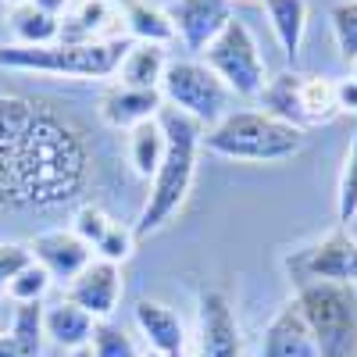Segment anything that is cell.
<instances>
[{
	"mask_svg": "<svg viewBox=\"0 0 357 357\" xmlns=\"http://www.w3.org/2000/svg\"><path fill=\"white\" fill-rule=\"evenodd\" d=\"M86 186V143L54 114H40L0 151V200L8 207H57Z\"/></svg>",
	"mask_w": 357,
	"mask_h": 357,
	"instance_id": "obj_1",
	"label": "cell"
},
{
	"mask_svg": "<svg viewBox=\"0 0 357 357\" xmlns=\"http://www.w3.org/2000/svg\"><path fill=\"white\" fill-rule=\"evenodd\" d=\"M158 122L165 129V161L158 168V175L151 178V193H146V204L139 211V222L132 225L136 240L151 236L158 229H165L190 197L193 175H197V154H200V139H204V126L193 122L190 114L175 111V107H161Z\"/></svg>",
	"mask_w": 357,
	"mask_h": 357,
	"instance_id": "obj_2",
	"label": "cell"
},
{
	"mask_svg": "<svg viewBox=\"0 0 357 357\" xmlns=\"http://www.w3.org/2000/svg\"><path fill=\"white\" fill-rule=\"evenodd\" d=\"M304 129L286 126L264 111H236L225 114L218 126L204 129L200 151L225 158V161H247V165H279L304 151Z\"/></svg>",
	"mask_w": 357,
	"mask_h": 357,
	"instance_id": "obj_3",
	"label": "cell"
},
{
	"mask_svg": "<svg viewBox=\"0 0 357 357\" xmlns=\"http://www.w3.org/2000/svg\"><path fill=\"white\" fill-rule=\"evenodd\" d=\"M132 43L122 36L97 40V43H65L50 47H18L0 43V68L11 72H43V75H72V79H107L122 68V57Z\"/></svg>",
	"mask_w": 357,
	"mask_h": 357,
	"instance_id": "obj_4",
	"label": "cell"
},
{
	"mask_svg": "<svg viewBox=\"0 0 357 357\" xmlns=\"http://www.w3.org/2000/svg\"><path fill=\"white\" fill-rule=\"evenodd\" d=\"M301 304L321 357H357V293L354 286H336L321 279L296 282Z\"/></svg>",
	"mask_w": 357,
	"mask_h": 357,
	"instance_id": "obj_5",
	"label": "cell"
},
{
	"mask_svg": "<svg viewBox=\"0 0 357 357\" xmlns=\"http://www.w3.org/2000/svg\"><path fill=\"white\" fill-rule=\"evenodd\" d=\"M204 65L211 68L225 82L229 93H236V97H254L257 100L264 82H268V68H264V57L257 50V40L240 18H232L222 33L207 43Z\"/></svg>",
	"mask_w": 357,
	"mask_h": 357,
	"instance_id": "obj_6",
	"label": "cell"
},
{
	"mask_svg": "<svg viewBox=\"0 0 357 357\" xmlns=\"http://www.w3.org/2000/svg\"><path fill=\"white\" fill-rule=\"evenodd\" d=\"M161 97L168 107L183 111L204 129H211L229 114L232 93L204 61H168L161 79Z\"/></svg>",
	"mask_w": 357,
	"mask_h": 357,
	"instance_id": "obj_7",
	"label": "cell"
},
{
	"mask_svg": "<svg viewBox=\"0 0 357 357\" xmlns=\"http://www.w3.org/2000/svg\"><path fill=\"white\" fill-rule=\"evenodd\" d=\"M293 275L301 279H321L336 286H357V236H350L343 225L311 243L301 257H293Z\"/></svg>",
	"mask_w": 357,
	"mask_h": 357,
	"instance_id": "obj_8",
	"label": "cell"
},
{
	"mask_svg": "<svg viewBox=\"0 0 357 357\" xmlns=\"http://www.w3.org/2000/svg\"><path fill=\"white\" fill-rule=\"evenodd\" d=\"M240 325H236L232 304L222 289L200 293L197 311V357H240Z\"/></svg>",
	"mask_w": 357,
	"mask_h": 357,
	"instance_id": "obj_9",
	"label": "cell"
},
{
	"mask_svg": "<svg viewBox=\"0 0 357 357\" xmlns=\"http://www.w3.org/2000/svg\"><path fill=\"white\" fill-rule=\"evenodd\" d=\"M65 296L82 307L93 321H107L118 311V301H122V264L111 261H89L82 272L65 286Z\"/></svg>",
	"mask_w": 357,
	"mask_h": 357,
	"instance_id": "obj_10",
	"label": "cell"
},
{
	"mask_svg": "<svg viewBox=\"0 0 357 357\" xmlns=\"http://www.w3.org/2000/svg\"><path fill=\"white\" fill-rule=\"evenodd\" d=\"M168 18L175 25V40H183L193 54H204L207 43L232 22V0H172Z\"/></svg>",
	"mask_w": 357,
	"mask_h": 357,
	"instance_id": "obj_11",
	"label": "cell"
},
{
	"mask_svg": "<svg viewBox=\"0 0 357 357\" xmlns=\"http://www.w3.org/2000/svg\"><path fill=\"white\" fill-rule=\"evenodd\" d=\"M29 254H33L36 264L47 268V275L54 282L68 286L82 268L93 261V247H86L72 229H47L40 232L33 243H29Z\"/></svg>",
	"mask_w": 357,
	"mask_h": 357,
	"instance_id": "obj_12",
	"label": "cell"
},
{
	"mask_svg": "<svg viewBox=\"0 0 357 357\" xmlns=\"http://www.w3.org/2000/svg\"><path fill=\"white\" fill-rule=\"evenodd\" d=\"M261 357H321L296 296L286 301L279 314L268 321V329L261 336Z\"/></svg>",
	"mask_w": 357,
	"mask_h": 357,
	"instance_id": "obj_13",
	"label": "cell"
},
{
	"mask_svg": "<svg viewBox=\"0 0 357 357\" xmlns=\"http://www.w3.org/2000/svg\"><path fill=\"white\" fill-rule=\"evenodd\" d=\"M165 107L161 89H129V86H111L100 100V118L111 129H136L143 122H154Z\"/></svg>",
	"mask_w": 357,
	"mask_h": 357,
	"instance_id": "obj_14",
	"label": "cell"
},
{
	"mask_svg": "<svg viewBox=\"0 0 357 357\" xmlns=\"http://www.w3.org/2000/svg\"><path fill=\"white\" fill-rule=\"evenodd\" d=\"M136 318V329L146 343V350L154 354H186V329H183V318H178L168 304L161 301H143L132 311Z\"/></svg>",
	"mask_w": 357,
	"mask_h": 357,
	"instance_id": "obj_15",
	"label": "cell"
},
{
	"mask_svg": "<svg viewBox=\"0 0 357 357\" xmlns=\"http://www.w3.org/2000/svg\"><path fill=\"white\" fill-rule=\"evenodd\" d=\"M93 329H97V321L89 318L82 307H75L68 296L43 307V333H47V340H50L54 347H61V350L89 347V340H93Z\"/></svg>",
	"mask_w": 357,
	"mask_h": 357,
	"instance_id": "obj_16",
	"label": "cell"
},
{
	"mask_svg": "<svg viewBox=\"0 0 357 357\" xmlns=\"http://www.w3.org/2000/svg\"><path fill=\"white\" fill-rule=\"evenodd\" d=\"M118 15H122V29L136 43H158L168 47L175 40V25L165 8L151 4V0H118Z\"/></svg>",
	"mask_w": 357,
	"mask_h": 357,
	"instance_id": "obj_17",
	"label": "cell"
},
{
	"mask_svg": "<svg viewBox=\"0 0 357 357\" xmlns=\"http://www.w3.org/2000/svg\"><path fill=\"white\" fill-rule=\"evenodd\" d=\"M168 68V54L158 43H132L122 57V68H118V86H129V89H161Z\"/></svg>",
	"mask_w": 357,
	"mask_h": 357,
	"instance_id": "obj_18",
	"label": "cell"
},
{
	"mask_svg": "<svg viewBox=\"0 0 357 357\" xmlns=\"http://www.w3.org/2000/svg\"><path fill=\"white\" fill-rule=\"evenodd\" d=\"M301 79L304 75H296V72H282L275 79H268L261 97H257L264 114L279 118V122H286V126L304 129L307 118H304V100H301Z\"/></svg>",
	"mask_w": 357,
	"mask_h": 357,
	"instance_id": "obj_19",
	"label": "cell"
},
{
	"mask_svg": "<svg viewBox=\"0 0 357 357\" xmlns=\"http://www.w3.org/2000/svg\"><path fill=\"white\" fill-rule=\"evenodd\" d=\"M264 15L282 54L289 61H296L304 43V29H307V0H264Z\"/></svg>",
	"mask_w": 357,
	"mask_h": 357,
	"instance_id": "obj_20",
	"label": "cell"
},
{
	"mask_svg": "<svg viewBox=\"0 0 357 357\" xmlns=\"http://www.w3.org/2000/svg\"><path fill=\"white\" fill-rule=\"evenodd\" d=\"M122 18L107 0H79V4L65 15L61 22V40L65 43H97V40H111L104 36L107 22Z\"/></svg>",
	"mask_w": 357,
	"mask_h": 357,
	"instance_id": "obj_21",
	"label": "cell"
},
{
	"mask_svg": "<svg viewBox=\"0 0 357 357\" xmlns=\"http://www.w3.org/2000/svg\"><path fill=\"white\" fill-rule=\"evenodd\" d=\"M165 146H168V139H165V129H161L158 118L129 129V165H132V172L139 178H154L161 161H165Z\"/></svg>",
	"mask_w": 357,
	"mask_h": 357,
	"instance_id": "obj_22",
	"label": "cell"
},
{
	"mask_svg": "<svg viewBox=\"0 0 357 357\" xmlns=\"http://www.w3.org/2000/svg\"><path fill=\"white\" fill-rule=\"evenodd\" d=\"M8 25H11L18 47H50V43L61 40V18L40 11L36 4L15 8L11 18H8Z\"/></svg>",
	"mask_w": 357,
	"mask_h": 357,
	"instance_id": "obj_23",
	"label": "cell"
},
{
	"mask_svg": "<svg viewBox=\"0 0 357 357\" xmlns=\"http://www.w3.org/2000/svg\"><path fill=\"white\" fill-rule=\"evenodd\" d=\"M301 100H304L307 126H325L340 114L336 111V82H329L325 75H304L301 79Z\"/></svg>",
	"mask_w": 357,
	"mask_h": 357,
	"instance_id": "obj_24",
	"label": "cell"
},
{
	"mask_svg": "<svg viewBox=\"0 0 357 357\" xmlns=\"http://www.w3.org/2000/svg\"><path fill=\"white\" fill-rule=\"evenodd\" d=\"M11 336L18 340L25 357H40L43 340H47V333H43V304H15Z\"/></svg>",
	"mask_w": 357,
	"mask_h": 357,
	"instance_id": "obj_25",
	"label": "cell"
},
{
	"mask_svg": "<svg viewBox=\"0 0 357 357\" xmlns=\"http://www.w3.org/2000/svg\"><path fill=\"white\" fill-rule=\"evenodd\" d=\"M336 218L340 225H350L357 218V132L343 154V168H340V186H336Z\"/></svg>",
	"mask_w": 357,
	"mask_h": 357,
	"instance_id": "obj_26",
	"label": "cell"
},
{
	"mask_svg": "<svg viewBox=\"0 0 357 357\" xmlns=\"http://www.w3.org/2000/svg\"><path fill=\"white\" fill-rule=\"evenodd\" d=\"M36 118V104L25 100V97H8L0 93V151L11 146Z\"/></svg>",
	"mask_w": 357,
	"mask_h": 357,
	"instance_id": "obj_27",
	"label": "cell"
},
{
	"mask_svg": "<svg viewBox=\"0 0 357 357\" xmlns=\"http://www.w3.org/2000/svg\"><path fill=\"white\" fill-rule=\"evenodd\" d=\"M54 279L47 275V268L36 264V261H29L22 272L8 282V296L15 304H43V296L50 293Z\"/></svg>",
	"mask_w": 357,
	"mask_h": 357,
	"instance_id": "obj_28",
	"label": "cell"
},
{
	"mask_svg": "<svg viewBox=\"0 0 357 357\" xmlns=\"http://www.w3.org/2000/svg\"><path fill=\"white\" fill-rule=\"evenodd\" d=\"M89 350H93V357H139L143 354L136 347V340L122 329V325H114L111 318L97 321L93 340H89Z\"/></svg>",
	"mask_w": 357,
	"mask_h": 357,
	"instance_id": "obj_29",
	"label": "cell"
},
{
	"mask_svg": "<svg viewBox=\"0 0 357 357\" xmlns=\"http://www.w3.org/2000/svg\"><path fill=\"white\" fill-rule=\"evenodd\" d=\"M329 25H333V40L343 61L357 57V0H340L329 11Z\"/></svg>",
	"mask_w": 357,
	"mask_h": 357,
	"instance_id": "obj_30",
	"label": "cell"
},
{
	"mask_svg": "<svg viewBox=\"0 0 357 357\" xmlns=\"http://www.w3.org/2000/svg\"><path fill=\"white\" fill-rule=\"evenodd\" d=\"M111 222H114V218L104 211V207H97V204H82L79 211H75V218H72V232L79 236L86 247H97L104 236H107Z\"/></svg>",
	"mask_w": 357,
	"mask_h": 357,
	"instance_id": "obj_31",
	"label": "cell"
},
{
	"mask_svg": "<svg viewBox=\"0 0 357 357\" xmlns=\"http://www.w3.org/2000/svg\"><path fill=\"white\" fill-rule=\"evenodd\" d=\"M132 247H136V232L129 229V225H122V222H111V229H107V236L93 247V254L100 257V261H111V264H122L129 254H132Z\"/></svg>",
	"mask_w": 357,
	"mask_h": 357,
	"instance_id": "obj_32",
	"label": "cell"
},
{
	"mask_svg": "<svg viewBox=\"0 0 357 357\" xmlns=\"http://www.w3.org/2000/svg\"><path fill=\"white\" fill-rule=\"evenodd\" d=\"M33 261L25 243H0V296L8 293V282L22 272V268Z\"/></svg>",
	"mask_w": 357,
	"mask_h": 357,
	"instance_id": "obj_33",
	"label": "cell"
},
{
	"mask_svg": "<svg viewBox=\"0 0 357 357\" xmlns=\"http://www.w3.org/2000/svg\"><path fill=\"white\" fill-rule=\"evenodd\" d=\"M336 111L340 114H357V82L354 79L336 82Z\"/></svg>",
	"mask_w": 357,
	"mask_h": 357,
	"instance_id": "obj_34",
	"label": "cell"
},
{
	"mask_svg": "<svg viewBox=\"0 0 357 357\" xmlns=\"http://www.w3.org/2000/svg\"><path fill=\"white\" fill-rule=\"evenodd\" d=\"M33 4H36L40 11L54 15V18H61V15H68V11H72V0H33Z\"/></svg>",
	"mask_w": 357,
	"mask_h": 357,
	"instance_id": "obj_35",
	"label": "cell"
},
{
	"mask_svg": "<svg viewBox=\"0 0 357 357\" xmlns=\"http://www.w3.org/2000/svg\"><path fill=\"white\" fill-rule=\"evenodd\" d=\"M0 357H25V350L18 347V340H15L11 333L0 336Z\"/></svg>",
	"mask_w": 357,
	"mask_h": 357,
	"instance_id": "obj_36",
	"label": "cell"
},
{
	"mask_svg": "<svg viewBox=\"0 0 357 357\" xmlns=\"http://www.w3.org/2000/svg\"><path fill=\"white\" fill-rule=\"evenodd\" d=\"M65 357H93V350H89V347H79V350H65Z\"/></svg>",
	"mask_w": 357,
	"mask_h": 357,
	"instance_id": "obj_37",
	"label": "cell"
},
{
	"mask_svg": "<svg viewBox=\"0 0 357 357\" xmlns=\"http://www.w3.org/2000/svg\"><path fill=\"white\" fill-rule=\"evenodd\" d=\"M139 357H186V354H154V350H143Z\"/></svg>",
	"mask_w": 357,
	"mask_h": 357,
	"instance_id": "obj_38",
	"label": "cell"
},
{
	"mask_svg": "<svg viewBox=\"0 0 357 357\" xmlns=\"http://www.w3.org/2000/svg\"><path fill=\"white\" fill-rule=\"evenodd\" d=\"M4 4L15 11V8H25V4H33V0H4Z\"/></svg>",
	"mask_w": 357,
	"mask_h": 357,
	"instance_id": "obj_39",
	"label": "cell"
},
{
	"mask_svg": "<svg viewBox=\"0 0 357 357\" xmlns=\"http://www.w3.org/2000/svg\"><path fill=\"white\" fill-rule=\"evenodd\" d=\"M350 79L357 82V57H354V61H350Z\"/></svg>",
	"mask_w": 357,
	"mask_h": 357,
	"instance_id": "obj_40",
	"label": "cell"
},
{
	"mask_svg": "<svg viewBox=\"0 0 357 357\" xmlns=\"http://www.w3.org/2000/svg\"><path fill=\"white\" fill-rule=\"evenodd\" d=\"M0 33H4V15H0Z\"/></svg>",
	"mask_w": 357,
	"mask_h": 357,
	"instance_id": "obj_41",
	"label": "cell"
},
{
	"mask_svg": "<svg viewBox=\"0 0 357 357\" xmlns=\"http://www.w3.org/2000/svg\"><path fill=\"white\" fill-rule=\"evenodd\" d=\"M261 4H264V0H261Z\"/></svg>",
	"mask_w": 357,
	"mask_h": 357,
	"instance_id": "obj_42",
	"label": "cell"
}]
</instances>
